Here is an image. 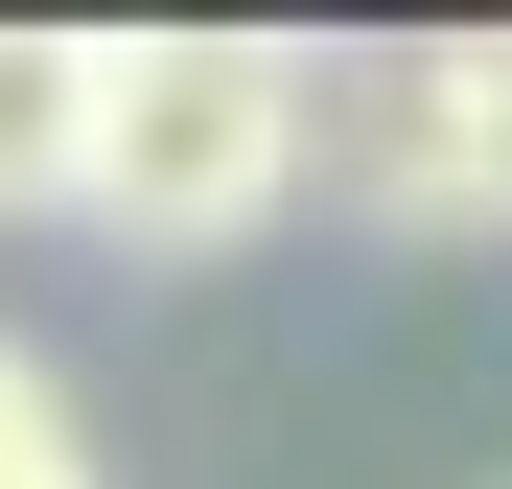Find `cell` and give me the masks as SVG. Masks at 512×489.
I'll return each instance as SVG.
<instances>
[{"mask_svg": "<svg viewBox=\"0 0 512 489\" xmlns=\"http://www.w3.org/2000/svg\"><path fill=\"white\" fill-rule=\"evenodd\" d=\"M303 140H326V70L280 24H94V187L70 210H117L140 257H233L256 210L303 187Z\"/></svg>", "mask_w": 512, "mask_h": 489, "instance_id": "cell-1", "label": "cell"}, {"mask_svg": "<svg viewBox=\"0 0 512 489\" xmlns=\"http://www.w3.org/2000/svg\"><path fill=\"white\" fill-rule=\"evenodd\" d=\"M94 187V24H0V210Z\"/></svg>", "mask_w": 512, "mask_h": 489, "instance_id": "cell-2", "label": "cell"}, {"mask_svg": "<svg viewBox=\"0 0 512 489\" xmlns=\"http://www.w3.org/2000/svg\"><path fill=\"white\" fill-rule=\"evenodd\" d=\"M419 94H443V163H466V233H512V24H489V47H419Z\"/></svg>", "mask_w": 512, "mask_h": 489, "instance_id": "cell-3", "label": "cell"}, {"mask_svg": "<svg viewBox=\"0 0 512 489\" xmlns=\"http://www.w3.org/2000/svg\"><path fill=\"white\" fill-rule=\"evenodd\" d=\"M0 489H94V420H70L47 350H0Z\"/></svg>", "mask_w": 512, "mask_h": 489, "instance_id": "cell-4", "label": "cell"}]
</instances>
